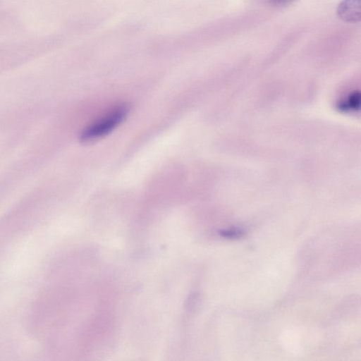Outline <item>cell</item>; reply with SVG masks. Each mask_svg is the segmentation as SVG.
I'll list each match as a JSON object with an SVG mask.
<instances>
[{"instance_id": "obj_4", "label": "cell", "mask_w": 361, "mask_h": 361, "mask_svg": "<svg viewBox=\"0 0 361 361\" xmlns=\"http://www.w3.org/2000/svg\"><path fill=\"white\" fill-rule=\"evenodd\" d=\"M221 236L227 238H237L243 235L241 230L236 228H230L221 231L220 232Z\"/></svg>"}, {"instance_id": "obj_5", "label": "cell", "mask_w": 361, "mask_h": 361, "mask_svg": "<svg viewBox=\"0 0 361 361\" xmlns=\"http://www.w3.org/2000/svg\"><path fill=\"white\" fill-rule=\"evenodd\" d=\"M271 4L276 6H283L290 3L293 0H268Z\"/></svg>"}, {"instance_id": "obj_1", "label": "cell", "mask_w": 361, "mask_h": 361, "mask_svg": "<svg viewBox=\"0 0 361 361\" xmlns=\"http://www.w3.org/2000/svg\"><path fill=\"white\" fill-rule=\"evenodd\" d=\"M128 112L129 106L127 104L114 107L82 130L79 137L80 142H92L108 135L125 120Z\"/></svg>"}, {"instance_id": "obj_3", "label": "cell", "mask_w": 361, "mask_h": 361, "mask_svg": "<svg viewBox=\"0 0 361 361\" xmlns=\"http://www.w3.org/2000/svg\"><path fill=\"white\" fill-rule=\"evenodd\" d=\"M360 106V93L354 91L338 105L339 109L343 111H355Z\"/></svg>"}, {"instance_id": "obj_2", "label": "cell", "mask_w": 361, "mask_h": 361, "mask_svg": "<svg viewBox=\"0 0 361 361\" xmlns=\"http://www.w3.org/2000/svg\"><path fill=\"white\" fill-rule=\"evenodd\" d=\"M338 16L347 23H357L360 20V0H343L338 6Z\"/></svg>"}]
</instances>
